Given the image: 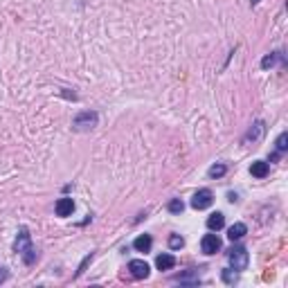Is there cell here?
Returning a JSON list of instances; mask_svg holds the SVG:
<instances>
[{
	"instance_id": "obj_1",
	"label": "cell",
	"mask_w": 288,
	"mask_h": 288,
	"mask_svg": "<svg viewBox=\"0 0 288 288\" xmlns=\"http://www.w3.org/2000/svg\"><path fill=\"white\" fill-rule=\"evenodd\" d=\"M14 250L20 254V259H23L27 266H32L36 261V250H34V246H32V236H30V230L27 228L18 230V236H16V241H14Z\"/></svg>"
},
{
	"instance_id": "obj_2",
	"label": "cell",
	"mask_w": 288,
	"mask_h": 288,
	"mask_svg": "<svg viewBox=\"0 0 288 288\" xmlns=\"http://www.w3.org/2000/svg\"><path fill=\"white\" fill-rule=\"evenodd\" d=\"M97 122H99V115H97L95 111H81L75 119H72V129H75L77 133L93 131L95 126H97Z\"/></svg>"
},
{
	"instance_id": "obj_3",
	"label": "cell",
	"mask_w": 288,
	"mask_h": 288,
	"mask_svg": "<svg viewBox=\"0 0 288 288\" xmlns=\"http://www.w3.org/2000/svg\"><path fill=\"white\" fill-rule=\"evenodd\" d=\"M228 261H230V268H234V270H246L248 268V261H250V257H248V250L243 246H232L228 250Z\"/></svg>"
},
{
	"instance_id": "obj_4",
	"label": "cell",
	"mask_w": 288,
	"mask_h": 288,
	"mask_svg": "<svg viewBox=\"0 0 288 288\" xmlns=\"http://www.w3.org/2000/svg\"><path fill=\"white\" fill-rule=\"evenodd\" d=\"M212 203H214L212 189H198L194 194V198H192V207H194V210H207Z\"/></svg>"
},
{
	"instance_id": "obj_5",
	"label": "cell",
	"mask_w": 288,
	"mask_h": 288,
	"mask_svg": "<svg viewBox=\"0 0 288 288\" xmlns=\"http://www.w3.org/2000/svg\"><path fill=\"white\" fill-rule=\"evenodd\" d=\"M129 272L133 279H147L149 277V264L142 261V259H133L129 264Z\"/></svg>"
},
{
	"instance_id": "obj_6",
	"label": "cell",
	"mask_w": 288,
	"mask_h": 288,
	"mask_svg": "<svg viewBox=\"0 0 288 288\" xmlns=\"http://www.w3.org/2000/svg\"><path fill=\"white\" fill-rule=\"evenodd\" d=\"M221 239H218L216 234H205L203 236V241H200V248H203V252L205 254H216L218 250H221Z\"/></svg>"
},
{
	"instance_id": "obj_7",
	"label": "cell",
	"mask_w": 288,
	"mask_h": 288,
	"mask_svg": "<svg viewBox=\"0 0 288 288\" xmlns=\"http://www.w3.org/2000/svg\"><path fill=\"white\" fill-rule=\"evenodd\" d=\"M54 212H57V216H61V218L72 216V212H75V200L68 198V196L59 198L57 200V205H54Z\"/></svg>"
},
{
	"instance_id": "obj_8",
	"label": "cell",
	"mask_w": 288,
	"mask_h": 288,
	"mask_svg": "<svg viewBox=\"0 0 288 288\" xmlns=\"http://www.w3.org/2000/svg\"><path fill=\"white\" fill-rule=\"evenodd\" d=\"M266 131V124L264 122H254V126L246 133V137H243V144H250V142H257L261 140V135H264Z\"/></svg>"
},
{
	"instance_id": "obj_9",
	"label": "cell",
	"mask_w": 288,
	"mask_h": 288,
	"mask_svg": "<svg viewBox=\"0 0 288 288\" xmlns=\"http://www.w3.org/2000/svg\"><path fill=\"white\" fill-rule=\"evenodd\" d=\"M277 63H284V52H270V54H266L264 59H261V68L264 70H268V68H275Z\"/></svg>"
},
{
	"instance_id": "obj_10",
	"label": "cell",
	"mask_w": 288,
	"mask_h": 288,
	"mask_svg": "<svg viewBox=\"0 0 288 288\" xmlns=\"http://www.w3.org/2000/svg\"><path fill=\"white\" fill-rule=\"evenodd\" d=\"M173 282H178V284H187V286H196V284L200 282L198 270H196V268H192V270H189L187 275H176V277H173Z\"/></svg>"
},
{
	"instance_id": "obj_11",
	"label": "cell",
	"mask_w": 288,
	"mask_h": 288,
	"mask_svg": "<svg viewBox=\"0 0 288 288\" xmlns=\"http://www.w3.org/2000/svg\"><path fill=\"white\" fill-rule=\"evenodd\" d=\"M250 173H252L254 178H266L270 173V165L264 162V160H257V162H252V167H250Z\"/></svg>"
},
{
	"instance_id": "obj_12",
	"label": "cell",
	"mask_w": 288,
	"mask_h": 288,
	"mask_svg": "<svg viewBox=\"0 0 288 288\" xmlns=\"http://www.w3.org/2000/svg\"><path fill=\"white\" fill-rule=\"evenodd\" d=\"M246 234H248V225L246 223H234L232 228L228 230V239H230V241H239V239H243Z\"/></svg>"
},
{
	"instance_id": "obj_13",
	"label": "cell",
	"mask_w": 288,
	"mask_h": 288,
	"mask_svg": "<svg viewBox=\"0 0 288 288\" xmlns=\"http://www.w3.org/2000/svg\"><path fill=\"white\" fill-rule=\"evenodd\" d=\"M151 246H153V239L149 234H140L135 241H133V248H135L137 252H149Z\"/></svg>"
},
{
	"instance_id": "obj_14",
	"label": "cell",
	"mask_w": 288,
	"mask_h": 288,
	"mask_svg": "<svg viewBox=\"0 0 288 288\" xmlns=\"http://www.w3.org/2000/svg\"><path fill=\"white\" fill-rule=\"evenodd\" d=\"M155 266H158V270H171L176 266V257L173 254H160L155 259Z\"/></svg>"
},
{
	"instance_id": "obj_15",
	"label": "cell",
	"mask_w": 288,
	"mask_h": 288,
	"mask_svg": "<svg viewBox=\"0 0 288 288\" xmlns=\"http://www.w3.org/2000/svg\"><path fill=\"white\" fill-rule=\"evenodd\" d=\"M223 225H225V216L221 212H214L212 216L207 218V228L212 230V232H218V230L223 228Z\"/></svg>"
},
{
	"instance_id": "obj_16",
	"label": "cell",
	"mask_w": 288,
	"mask_h": 288,
	"mask_svg": "<svg viewBox=\"0 0 288 288\" xmlns=\"http://www.w3.org/2000/svg\"><path fill=\"white\" fill-rule=\"evenodd\" d=\"M225 173H228V167H225L223 162H216V165H212L207 169V176L210 178H223Z\"/></svg>"
},
{
	"instance_id": "obj_17",
	"label": "cell",
	"mask_w": 288,
	"mask_h": 288,
	"mask_svg": "<svg viewBox=\"0 0 288 288\" xmlns=\"http://www.w3.org/2000/svg\"><path fill=\"white\" fill-rule=\"evenodd\" d=\"M221 277H223V282L228 284V286H234V284L239 282V270L234 272V268H225V270L221 272Z\"/></svg>"
},
{
	"instance_id": "obj_18",
	"label": "cell",
	"mask_w": 288,
	"mask_h": 288,
	"mask_svg": "<svg viewBox=\"0 0 288 288\" xmlns=\"http://www.w3.org/2000/svg\"><path fill=\"white\" fill-rule=\"evenodd\" d=\"M167 210H169L171 214H182V210H185V203H182L180 198H171L169 205H167Z\"/></svg>"
},
{
	"instance_id": "obj_19",
	"label": "cell",
	"mask_w": 288,
	"mask_h": 288,
	"mask_svg": "<svg viewBox=\"0 0 288 288\" xmlns=\"http://www.w3.org/2000/svg\"><path fill=\"white\" fill-rule=\"evenodd\" d=\"M182 246H185V239H182L180 234H171L169 236V248L171 250H180Z\"/></svg>"
},
{
	"instance_id": "obj_20",
	"label": "cell",
	"mask_w": 288,
	"mask_h": 288,
	"mask_svg": "<svg viewBox=\"0 0 288 288\" xmlns=\"http://www.w3.org/2000/svg\"><path fill=\"white\" fill-rule=\"evenodd\" d=\"M286 142H288V133H282V135L277 137V153H284V151H286V149H288Z\"/></svg>"
},
{
	"instance_id": "obj_21",
	"label": "cell",
	"mask_w": 288,
	"mask_h": 288,
	"mask_svg": "<svg viewBox=\"0 0 288 288\" xmlns=\"http://www.w3.org/2000/svg\"><path fill=\"white\" fill-rule=\"evenodd\" d=\"M9 279V270L7 268H0V284H5Z\"/></svg>"
},
{
	"instance_id": "obj_22",
	"label": "cell",
	"mask_w": 288,
	"mask_h": 288,
	"mask_svg": "<svg viewBox=\"0 0 288 288\" xmlns=\"http://www.w3.org/2000/svg\"><path fill=\"white\" fill-rule=\"evenodd\" d=\"M257 2H259V0H250V5H252V7H254V5H257Z\"/></svg>"
}]
</instances>
